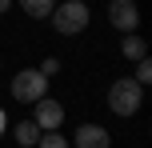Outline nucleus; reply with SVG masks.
<instances>
[{
  "mask_svg": "<svg viewBox=\"0 0 152 148\" xmlns=\"http://www.w3.org/2000/svg\"><path fill=\"white\" fill-rule=\"evenodd\" d=\"M40 72H44V76H48V80H52V76H56V72H60V60H56V56H48V60H44V64H40Z\"/></svg>",
  "mask_w": 152,
  "mask_h": 148,
  "instance_id": "f8f14e48",
  "label": "nucleus"
},
{
  "mask_svg": "<svg viewBox=\"0 0 152 148\" xmlns=\"http://www.w3.org/2000/svg\"><path fill=\"white\" fill-rule=\"evenodd\" d=\"M12 4L24 8V16H32V20H48L56 8V0H12Z\"/></svg>",
  "mask_w": 152,
  "mask_h": 148,
  "instance_id": "6e6552de",
  "label": "nucleus"
},
{
  "mask_svg": "<svg viewBox=\"0 0 152 148\" xmlns=\"http://www.w3.org/2000/svg\"><path fill=\"white\" fill-rule=\"evenodd\" d=\"M68 144H76V148H108V144H112V136H108L104 124H80Z\"/></svg>",
  "mask_w": 152,
  "mask_h": 148,
  "instance_id": "423d86ee",
  "label": "nucleus"
},
{
  "mask_svg": "<svg viewBox=\"0 0 152 148\" xmlns=\"http://www.w3.org/2000/svg\"><path fill=\"white\" fill-rule=\"evenodd\" d=\"M32 124H36L40 132H56V128H64V104L52 100V96H40V100L32 104Z\"/></svg>",
  "mask_w": 152,
  "mask_h": 148,
  "instance_id": "20e7f679",
  "label": "nucleus"
},
{
  "mask_svg": "<svg viewBox=\"0 0 152 148\" xmlns=\"http://www.w3.org/2000/svg\"><path fill=\"white\" fill-rule=\"evenodd\" d=\"M8 8H12V0H0V16H4V12H8Z\"/></svg>",
  "mask_w": 152,
  "mask_h": 148,
  "instance_id": "4468645a",
  "label": "nucleus"
},
{
  "mask_svg": "<svg viewBox=\"0 0 152 148\" xmlns=\"http://www.w3.org/2000/svg\"><path fill=\"white\" fill-rule=\"evenodd\" d=\"M36 148H72V144H68V136H64L60 128H56V132H40Z\"/></svg>",
  "mask_w": 152,
  "mask_h": 148,
  "instance_id": "9d476101",
  "label": "nucleus"
},
{
  "mask_svg": "<svg viewBox=\"0 0 152 148\" xmlns=\"http://www.w3.org/2000/svg\"><path fill=\"white\" fill-rule=\"evenodd\" d=\"M12 96L20 104H36L40 96H48V76L40 68H20L12 76Z\"/></svg>",
  "mask_w": 152,
  "mask_h": 148,
  "instance_id": "7ed1b4c3",
  "label": "nucleus"
},
{
  "mask_svg": "<svg viewBox=\"0 0 152 148\" xmlns=\"http://www.w3.org/2000/svg\"><path fill=\"white\" fill-rule=\"evenodd\" d=\"M12 136H16V144H20V148H32V144L40 140V128L32 124V120H20V124L12 128Z\"/></svg>",
  "mask_w": 152,
  "mask_h": 148,
  "instance_id": "1a4fd4ad",
  "label": "nucleus"
},
{
  "mask_svg": "<svg viewBox=\"0 0 152 148\" xmlns=\"http://www.w3.org/2000/svg\"><path fill=\"white\" fill-rule=\"evenodd\" d=\"M140 104H144V84H136L132 76L112 80V88H108V108H112L116 116H136Z\"/></svg>",
  "mask_w": 152,
  "mask_h": 148,
  "instance_id": "f257e3e1",
  "label": "nucleus"
},
{
  "mask_svg": "<svg viewBox=\"0 0 152 148\" xmlns=\"http://www.w3.org/2000/svg\"><path fill=\"white\" fill-rule=\"evenodd\" d=\"M108 24H112L116 32H136L140 28L136 0H108Z\"/></svg>",
  "mask_w": 152,
  "mask_h": 148,
  "instance_id": "39448f33",
  "label": "nucleus"
},
{
  "mask_svg": "<svg viewBox=\"0 0 152 148\" xmlns=\"http://www.w3.org/2000/svg\"><path fill=\"white\" fill-rule=\"evenodd\" d=\"M4 128H8V112L0 108V132H4Z\"/></svg>",
  "mask_w": 152,
  "mask_h": 148,
  "instance_id": "ddd939ff",
  "label": "nucleus"
},
{
  "mask_svg": "<svg viewBox=\"0 0 152 148\" xmlns=\"http://www.w3.org/2000/svg\"><path fill=\"white\" fill-rule=\"evenodd\" d=\"M120 56H124V60H140V56H148V40L140 36V32H124V40H120Z\"/></svg>",
  "mask_w": 152,
  "mask_h": 148,
  "instance_id": "0eeeda50",
  "label": "nucleus"
},
{
  "mask_svg": "<svg viewBox=\"0 0 152 148\" xmlns=\"http://www.w3.org/2000/svg\"><path fill=\"white\" fill-rule=\"evenodd\" d=\"M48 20H52V28L60 32V36H80L92 16H88V4H84V0H64V4L52 8Z\"/></svg>",
  "mask_w": 152,
  "mask_h": 148,
  "instance_id": "f03ea898",
  "label": "nucleus"
},
{
  "mask_svg": "<svg viewBox=\"0 0 152 148\" xmlns=\"http://www.w3.org/2000/svg\"><path fill=\"white\" fill-rule=\"evenodd\" d=\"M132 64H136L132 80H136V84H148V80H152V60H148V56H140V60H132Z\"/></svg>",
  "mask_w": 152,
  "mask_h": 148,
  "instance_id": "9b49d317",
  "label": "nucleus"
}]
</instances>
